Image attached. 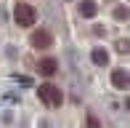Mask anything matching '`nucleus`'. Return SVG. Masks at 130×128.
I'll list each match as a JSON object with an SVG mask.
<instances>
[{"instance_id":"20e7f679","label":"nucleus","mask_w":130,"mask_h":128,"mask_svg":"<svg viewBox=\"0 0 130 128\" xmlns=\"http://www.w3.org/2000/svg\"><path fill=\"white\" fill-rule=\"evenodd\" d=\"M111 83H114V88L125 91V88H127V72H125L122 67H117L114 72H111Z\"/></svg>"},{"instance_id":"f257e3e1","label":"nucleus","mask_w":130,"mask_h":128,"mask_svg":"<svg viewBox=\"0 0 130 128\" xmlns=\"http://www.w3.org/2000/svg\"><path fill=\"white\" fill-rule=\"evenodd\" d=\"M13 19H16V24H19V27H32L35 19H37V11H35L29 3H19V5H16V11H13Z\"/></svg>"},{"instance_id":"423d86ee","label":"nucleus","mask_w":130,"mask_h":128,"mask_svg":"<svg viewBox=\"0 0 130 128\" xmlns=\"http://www.w3.org/2000/svg\"><path fill=\"white\" fill-rule=\"evenodd\" d=\"M96 11H98V5L93 3V0H82L80 3V14L82 16H96Z\"/></svg>"},{"instance_id":"39448f33","label":"nucleus","mask_w":130,"mask_h":128,"mask_svg":"<svg viewBox=\"0 0 130 128\" xmlns=\"http://www.w3.org/2000/svg\"><path fill=\"white\" fill-rule=\"evenodd\" d=\"M37 69H40V75H45V78H51V75L56 72V59H43Z\"/></svg>"},{"instance_id":"0eeeda50","label":"nucleus","mask_w":130,"mask_h":128,"mask_svg":"<svg viewBox=\"0 0 130 128\" xmlns=\"http://www.w3.org/2000/svg\"><path fill=\"white\" fill-rule=\"evenodd\" d=\"M93 61H96V64H106V61H109V54H106V51L104 48H93Z\"/></svg>"},{"instance_id":"1a4fd4ad","label":"nucleus","mask_w":130,"mask_h":128,"mask_svg":"<svg viewBox=\"0 0 130 128\" xmlns=\"http://www.w3.org/2000/svg\"><path fill=\"white\" fill-rule=\"evenodd\" d=\"M114 16H117V19H127V8H117Z\"/></svg>"},{"instance_id":"f03ea898","label":"nucleus","mask_w":130,"mask_h":128,"mask_svg":"<svg viewBox=\"0 0 130 128\" xmlns=\"http://www.w3.org/2000/svg\"><path fill=\"white\" fill-rule=\"evenodd\" d=\"M37 94H40V99H43L45 104H51V107H61V101H64V94L58 91V85H51V83L40 85Z\"/></svg>"},{"instance_id":"6e6552de","label":"nucleus","mask_w":130,"mask_h":128,"mask_svg":"<svg viewBox=\"0 0 130 128\" xmlns=\"http://www.w3.org/2000/svg\"><path fill=\"white\" fill-rule=\"evenodd\" d=\"M88 128H101V123H98V118H93V115H88Z\"/></svg>"},{"instance_id":"7ed1b4c3","label":"nucleus","mask_w":130,"mask_h":128,"mask_svg":"<svg viewBox=\"0 0 130 128\" xmlns=\"http://www.w3.org/2000/svg\"><path fill=\"white\" fill-rule=\"evenodd\" d=\"M32 45L35 48H48V45H53V35H51V30H37L32 35Z\"/></svg>"}]
</instances>
